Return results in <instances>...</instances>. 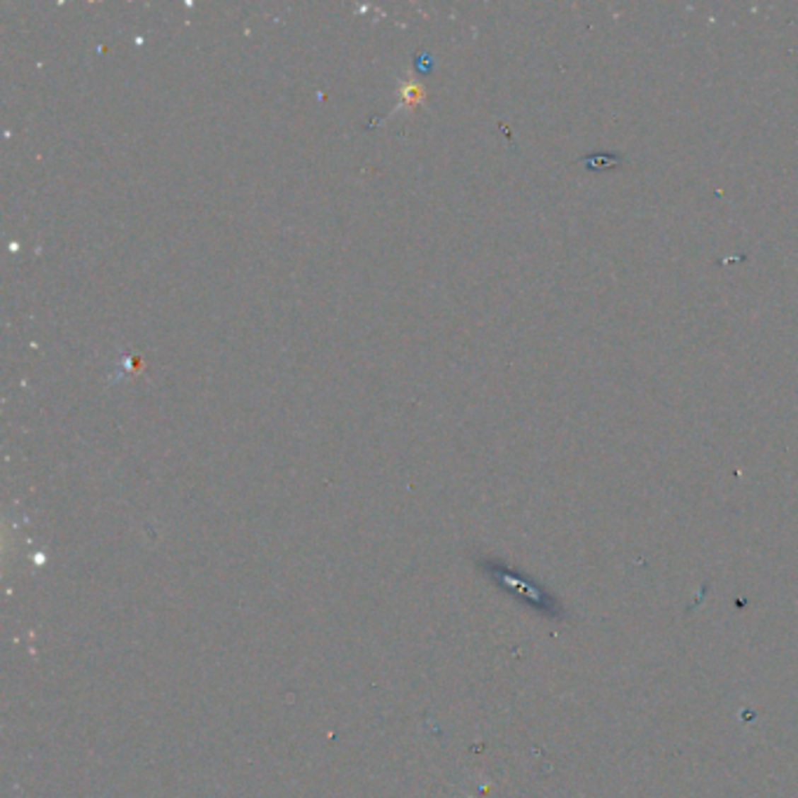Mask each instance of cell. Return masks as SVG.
Instances as JSON below:
<instances>
[{"instance_id": "1", "label": "cell", "mask_w": 798, "mask_h": 798, "mask_svg": "<svg viewBox=\"0 0 798 798\" xmlns=\"http://www.w3.org/2000/svg\"><path fill=\"white\" fill-rule=\"evenodd\" d=\"M583 164L592 166V169H602V166L620 164V157L618 155H592V157H583Z\"/></svg>"}, {"instance_id": "2", "label": "cell", "mask_w": 798, "mask_h": 798, "mask_svg": "<svg viewBox=\"0 0 798 798\" xmlns=\"http://www.w3.org/2000/svg\"><path fill=\"white\" fill-rule=\"evenodd\" d=\"M422 96H424V89H422L420 85H415V82H407V85H405V89H403V98H405L407 103H415V101H420Z\"/></svg>"}]
</instances>
